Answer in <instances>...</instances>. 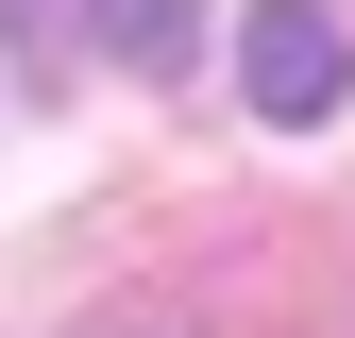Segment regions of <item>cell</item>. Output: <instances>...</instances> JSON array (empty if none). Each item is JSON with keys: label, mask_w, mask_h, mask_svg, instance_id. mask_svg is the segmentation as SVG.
<instances>
[{"label": "cell", "mask_w": 355, "mask_h": 338, "mask_svg": "<svg viewBox=\"0 0 355 338\" xmlns=\"http://www.w3.org/2000/svg\"><path fill=\"white\" fill-rule=\"evenodd\" d=\"M187 17H203V0H85V34H102L136 84H169V68H187Z\"/></svg>", "instance_id": "7a4b0ae2"}, {"label": "cell", "mask_w": 355, "mask_h": 338, "mask_svg": "<svg viewBox=\"0 0 355 338\" xmlns=\"http://www.w3.org/2000/svg\"><path fill=\"white\" fill-rule=\"evenodd\" d=\"M237 102L288 118V136L355 102V34H338V0H254V17H237Z\"/></svg>", "instance_id": "6da1fadb"}]
</instances>
